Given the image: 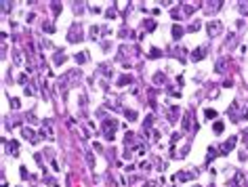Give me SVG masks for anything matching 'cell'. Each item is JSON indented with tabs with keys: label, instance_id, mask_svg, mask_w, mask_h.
Instances as JSON below:
<instances>
[{
	"label": "cell",
	"instance_id": "13",
	"mask_svg": "<svg viewBox=\"0 0 248 187\" xmlns=\"http://www.w3.org/2000/svg\"><path fill=\"white\" fill-rule=\"evenodd\" d=\"M154 82H156V84H164V82H166V76H164L162 72H158L156 76H154Z\"/></svg>",
	"mask_w": 248,
	"mask_h": 187
},
{
	"label": "cell",
	"instance_id": "16",
	"mask_svg": "<svg viewBox=\"0 0 248 187\" xmlns=\"http://www.w3.org/2000/svg\"><path fill=\"white\" fill-rule=\"evenodd\" d=\"M214 135H221V132H223V128H225V126H223V122H214Z\"/></svg>",
	"mask_w": 248,
	"mask_h": 187
},
{
	"label": "cell",
	"instance_id": "29",
	"mask_svg": "<svg viewBox=\"0 0 248 187\" xmlns=\"http://www.w3.org/2000/svg\"><path fill=\"white\" fill-rule=\"evenodd\" d=\"M244 139H248V131H244Z\"/></svg>",
	"mask_w": 248,
	"mask_h": 187
},
{
	"label": "cell",
	"instance_id": "6",
	"mask_svg": "<svg viewBox=\"0 0 248 187\" xmlns=\"http://www.w3.org/2000/svg\"><path fill=\"white\" fill-rule=\"evenodd\" d=\"M204 55H206V49H198V51H193V53H192V59H193V61H200Z\"/></svg>",
	"mask_w": 248,
	"mask_h": 187
},
{
	"label": "cell",
	"instance_id": "12",
	"mask_svg": "<svg viewBox=\"0 0 248 187\" xmlns=\"http://www.w3.org/2000/svg\"><path fill=\"white\" fill-rule=\"evenodd\" d=\"M189 120H192V116H189V114H185L183 120H181V126H183V131H189Z\"/></svg>",
	"mask_w": 248,
	"mask_h": 187
},
{
	"label": "cell",
	"instance_id": "18",
	"mask_svg": "<svg viewBox=\"0 0 248 187\" xmlns=\"http://www.w3.org/2000/svg\"><path fill=\"white\" fill-rule=\"evenodd\" d=\"M63 61H65V55H63V53H57V55H55V63H57V65H61Z\"/></svg>",
	"mask_w": 248,
	"mask_h": 187
},
{
	"label": "cell",
	"instance_id": "23",
	"mask_svg": "<svg viewBox=\"0 0 248 187\" xmlns=\"http://www.w3.org/2000/svg\"><path fill=\"white\" fill-rule=\"evenodd\" d=\"M86 162H88V166H95V158H92V153H91V152L86 153Z\"/></svg>",
	"mask_w": 248,
	"mask_h": 187
},
{
	"label": "cell",
	"instance_id": "8",
	"mask_svg": "<svg viewBox=\"0 0 248 187\" xmlns=\"http://www.w3.org/2000/svg\"><path fill=\"white\" fill-rule=\"evenodd\" d=\"M192 177H193L192 173H177L175 174V181H189Z\"/></svg>",
	"mask_w": 248,
	"mask_h": 187
},
{
	"label": "cell",
	"instance_id": "26",
	"mask_svg": "<svg viewBox=\"0 0 248 187\" xmlns=\"http://www.w3.org/2000/svg\"><path fill=\"white\" fill-rule=\"evenodd\" d=\"M44 29H46V32H55V28H53L50 23H44Z\"/></svg>",
	"mask_w": 248,
	"mask_h": 187
},
{
	"label": "cell",
	"instance_id": "5",
	"mask_svg": "<svg viewBox=\"0 0 248 187\" xmlns=\"http://www.w3.org/2000/svg\"><path fill=\"white\" fill-rule=\"evenodd\" d=\"M227 65H229V63H227V59H219V61L214 63V72H219V74H223V72L227 69Z\"/></svg>",
	"mask_w": 248,
	"mask_h": 187
},
{
	"label": "cell",
	"instance_id": "10",
	"mask_svg": "<svg viewBox=\"0 0 248 187\" xmlns=\"http://www.w3.org/2000/svg\"><path fill=\"white\" fill-rule=\"evenodd\" d=\"M181 36H183V28H179V25H172V38H175V40H179Z\"/></svg>",
	"mask_w": 248,
	"mask_h": 187
},
{
	"label": "cell",
	"instance_id": "15",
	"mask_svg": "<svg viewBox=\"0 0 248 187\" xmlns=\"http://www.w3.org/2000/svg\"><path fill=\"white\" fill-rule=\"evenodd\" d=\"M124 116H126V120H128V122H133V120H137V111L126 110V111H124Z\"/></svg>",
	"mask_w": 248,
	"mask_h": 187
},
{
	"label": "cell",
	"instance_id": "2",
	"mask_svg": "<svg viewBox=\"0 0 248 187\" xmlns=\"http://www.w3.org/2000/svg\"><path fill=\"white\" fill-rule=\"evenodd\" d=\"M221 28H223V25H221L219 21H210V23H208V36H219L221 34Z\"/></svg>",
	"mask_w": 248,
	"mask_h": 187
},
{
	"label": "cell",
	"instance_id": "25",
	"mask_svg": "<svg viewBox=\"0 0 248 187\" xmlns=\"http://www.w3.org/2000/svg\"><path fill=\"white\" fill-rule=\"evenodd\" d=\"M172 17H175V19H181V13H179V8H175V11H172Z\"/></svg>",
	"mask_w": 248,
	"mask_h": 187
},
{
	"label": "cell",
	"instance_id": "20",
	"mask_svg": "<svg viewBox=\"0 0 248 187\" xmlns=\"http://www.w3.org/2000/svg\"><path fill=\"white\" fill-rule=\"evenodd\" d=\"M179 118V107H172L170 110V120H177Z\"/></svg>",
	"mask_w": 248,
	"mask_h": 187
},
{
	"label": "cell",
	"instance_id": "11",
	"mask_svg": "<svg viewBox=\"0 0 248 187\" xmlns=\"http://www.w3.org/2000/svg\"><path fill=\"white\" fill-rule=\"evenodd\" d=\"M130 82H133V78L124 74V76H120V80H118V86H126V84H130Z\"/></svg>",
	"mask_w": 248,
	"mask_h": 187
},
{
	"label": "cell",
	"instance_id": "1",
	"mask_svg": "<svg viewBox=\"0 0 248 187\" xmlns=\"http://www.w3.org/2000/svg\"><path fill=\"white\" fill-rule=\"evenodd\" d=\"M118 128V122L116 120H105L103 122V132H105L107 139H113V131Z\"/></svg>",
	"mask_w": 248,
	"mask_h": 187
},
{
	"label": "cell",
	"instance_id": "24",
	"mask_svg": "<svg viewBox=\"0 0 248 187\" xmlns=\"http://www.w3.org/2000/svg\"><path fill=\"white\" fill-rule=\"evenodd\" d=\"M19 99H11V107H13V110H19Z\"/></svg>",
	"mask_w": 248,
	"mask_h": 187
},
{
	"label": "cell",
	"instance_id": "28",
	"mask_svg": "<svg viewBox=\"0 0 248 187\" xmlns=\"http://www.w3.org/2000/svg\"><path fill=\"white\" fill-rule=\"evenodd\" d=\"M105 15H107V17H109V19H112V17H116V13H113V8H109V11H107Z\"/></svg>",
	"mask_w": 248,
	"mask_h": 187
},
{
	"label": "cell",
	"instance_id": "9",
	"mask_svg": "<svg viewBox=\"0 0 248 187\" xmlns=\"http://www.w3.org/2000/svg\"><path fill=\"white\" fill-rule=\"evenodd\" d=\"M143 28L149 29V32H154V29H156V21H154V19H145V21H143Z\"/></svg>",
	"mask_w": 248,
	"mask_h": 187
},
{
	"label": "cell",
	"instance_id": "7",
	"mask_svg": "<svg viewBox=\"0 0 248 187\" xmlns=\"http://www.w3.org/2000/svg\"><path fill=\"white\" fill-rule=\"evenodd\" d=\"M21 135L25 139H32V143H36V137H34V131H32V128H21Z\"/></svg>",
	"mask_w": 248,
	"mask_h": 187
},
{
	"label": "cell",
	"instance_id": "19",
	"mask_svg": "<svg viewBox=\"0 0 248 187\" xmlns=\"http://www.w3.org/2000/svg\"><path fill=\"white\" fill-rule=\"evenodd\" d=\"M198 29H200V21H193L192 25L187 28V32H198Z\"/></svg>",
	"mask_w": 248,
	"mask_h": 187
},
{
	"label": "cell",
	"instance_id": "17",
	"mask_svg": "<svg viewBox=\"0 0 248 187\" xmlns=\"http://www.w3.org/2000/svg\"><path fill=\"white\" fill-rule=\"evenodd\" d=\"M78 63H86V53H76V57H74Z\"/></svg>",
	"mask_w": 248,
	"mask_h": 187
},
{
	"label": "cell",
	"instance_id": "27",
	"mask_svg": "<svg viewBox=\"0 0 248 187\" xmlns=\"http://www.w3.org/2000/svg\"><path fill=\"white\" fill-rule=\"evenodd\" d=\"M240 118H246V120H248V107H246V110H242V114H240Z\"/></svg>",
	"mask_w": 248,
	"mask_h": 187
},
{
	"label": "cell",
	"instance_id": "22",
	"mask_svg": "<svg viewBox=\"0 0 248 187\" xmlns=\"http://www.w3.org/2000/svg\"><path fill=\"white\" fill-rule=\"evenodd\" d=\"M206 118H208V120L217 118V111H214V110H206Z\"/></svg>",
	"mask_w": 248,
	"mask_h": 187
},
{
	"label": "cell",
	"instance_id": "21",
	"mask_svg": "<svg viewBox=\"0 0 248 187\" xmlns=\"http://www.w3.org/2000/svg\"><path fill=\"white\" fill-rule=\"evenodd\" d=\"M99 36V25H92L91 28V38H97Z\"/></svg>",
	"mask_w": 248,
	"mask_h": 187
},
{
	"label": "cell",
	"instance_id": "4",
	"mask_svg": "<svg viewBox=\"0 0 248 187\" xmlns=\"http://www.w3.org/2000/svg\"><path fill=\"white\" fill-rule=\"evenodd\" d=\"M235 141H238V139L235 137H229L225 141V143H223V147H221V153H227V152H231V149H234L235 147Z\"/></svg>",
	"mask_w": 248,
	"mask_h": 187
},
{
	"label": "cell",
	"instance_id": "14",
	"mask_svg": "<svg viewBox=\"0 0 248 187\" xmlns=\"http://www.w3.org/2000/svg\"><path fill=\"white\" fill-rule=\"evenodd\" d=\"M19 143H17V141H11V143H8V152L13 153V156H17V152H19Z\"/></svg>",
	"mask_w": 248,
	"mask_h": 187
},
{
	"label": "cell",
	"instance_id": "3",
	"mask_svg": "<svg viewBox=\"0 0 248 187\" xmlns=\"http://www.w3.org/2000/svg\"><path fill=\"white\" fill-rule=\"evenodd\" d=\"M67 40L70 42H76V40H82V32L78 29V25H71V32H70V36H67Z\"/></svg>",
	"mask_w": 248,
	"mask_h": 187
}]
</instances>
